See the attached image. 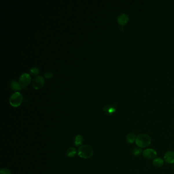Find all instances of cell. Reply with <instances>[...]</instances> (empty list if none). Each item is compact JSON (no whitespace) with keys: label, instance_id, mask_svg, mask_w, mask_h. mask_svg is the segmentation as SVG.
I'll use <instances>...</instances> for the list:
<instances>
[{"label":"cell","instance_id":"1","mask_svg":"<svg viewBox=\"0 0 174 174\" xmlns=\"http://www.w3.org/2000/svg\"><path fill=\"white\" fill-rule=\"evenodd\" d=\"M136 144L140 148H146L151 143L150 136L146 134H140L136 137Z\"/></svg>","mask_w":174,"mask_h":174},{"label":"cell","instance_id":"2","mask_svg":"<svg viewBox=\"0 0 174 174\" xmlns=\"http://www.w3.org/2000/svg\"><path fill=\"white\" fill-rule=\"evenodd\" d=\"M94 151L91 146L88 145H83L80 146L78 150V155L80 158L88 159L93 155Z\"/></svg>","mask_w":174,"mask_h":174},{"label":"cell","instance_id":"3","mask_svg":"<svg viewBox=\"0 0 174 174\" xmlns=\"http://www.w3.org/2000/svg\"><path fill=\"white\" fill-rule=\"evenodd\" d=\"M23 101V97L21 93L15 92L11 95L9 99V103L12 106L17 107L19 106Z\"/></svg>","mask_w":174,"mask_h":174},{"label":"cell","instance_id":"4","mask_svg":"<svg viewBox=\"0 0 174 174\" xmlns=\"http://www.w3.org/2000/svg\"><path fill=\"white\" fill-rule=\"evenodd\" d=\"M45 84V79L41 76H37L32 80V86L35 89H39L41 88Z\"/></svg>","mask_w":174,"mask_h":174},{"label":"cell","instance_id":"5","mask_svg":"<svg viewBox=\"0 0 174 174\" xmlns=\"http://www.w3.org/2000/svg\"><path fill=\"white\" fill-rule=\"evenodd\" d=\"M31 77L30 75L28 73L22 74L20 76L19 78V83L21 86L23 87H25L28 85L31 82Z\"/></svg>","mask_w":174,"mask_h":174},{"label":"cell","instance_id":"6","mask_svg":"<svg viewBox=\"0 0 174 174\" xmlns=\"http://www.w3.org/2000/svg\"><path fill=\"white\" fill-rule=\"evenodd\" d=\"M143 156L146 159H155L157 156V152L153 149H146L142 152Z\"/></svg>","mask_w":174,"mask_h":174},{"label":"cell","instance_id":"7","mask_svg":"<svg viewBox=\"0 0 174 174\" xmlns=\"http://www.w3.org/2000/svg\"><path fill=\"white\" fill-rule=\"evenodd\" d=\"M164 161L166 163L172 164L174 163V151H169L164 155Z\"/></svg>","mask_w":174,"mask_h":174},{"label":"cell","instance_id":"8","mask_svg":"<svg viewBox=\"0 0 174 174\" xmlns=\"http://www.w3.org/2000/svg\"><path fill=\"white\" fill-rule=\"evenodd\" d=\"M116 105H108L105 106L103 108V110L106 114H113L116 111Z\"/></svg>","mask_w":174,"mask_h":174},{"label":"cell","instance_id":"9","mask_svg":"<svg viewBox=\"0 0 174 174\" xmlns=\"http://www.w3.org/2000/svg\"><path fill=\"white\" fill-rule=\"evenodd\" d=\"M128 20L129 17L125 13L121 14L118 17V24L122 26H124L127 24V22H128Z\"/></svg>","mask_w":174,"mask_h":174},{"label":"cell","instance_id":"10","mask_svg":"<svg viewBox=\"0 0 174 174\" xmlns=\"http://www.w3.org/2000/svg\"><path fill=\"white\" fill-rule=\"evenodd\" d=\"M153 164L156 167H161L164 164V160L160 157H156L153 160Z\"/></svg>","mask_w":174,"mask_h":174},{"label":"cell","instance_id":"11","mask_svg":"<svg viewBox=\"0 0 174 174\" xmlns=\"http://www.w3.org/2000/svg\"><path fill=\"white\" fill-rule=\"evenodd\" d=\"M77 154V150L75 148L71 147L68 149L66 151V154L69 157H74Z\"/></svg>","mask_w":174,"mask_h":174},{"label":"cell","instance_id":"12","mask_svg":"<svg viewBox=\"0 0 174 174\" xmlns=\"http://www.w3.org/2000/svg\"><path fill=\"white\" fill-rule=\"evenodd\" d=\"M10 87L13 90H19L21 89V85L16 81H12L10 83Z\"/></svg>","mask_w":174,"mask_h":174},{"label":"cell","instance_id":"13","mask_svg":"<svg viewBox=\"0 0 174 174\" xmlns=\"http://www.w3.org/2000/svg\"><path fill=\"white\" fill-rule=\"evenodd\" d=\"M83 138L81 135H78L76 136L74 140V144L76 146H79L83 142Z\"/></svg>","mask_w":174,"mask_h":174},{"label":"cell","instance_id":"14","mask_svg":"<svg viewBox=\"0 0 174 174\" xmlns=\"http://www.w3.org/2000/svg\"><path fill=\"white\" fill-rule=\"evenodd\" d=\"M136 138V137L134 134L132 133H129L127 135L126 140L129 144H133L134 142H135Z\"/></svg>","mask_w":174,"mask_h":174},{"label":"cell","instance_id":"15","mask_svg":"<svg viewBox=\"0 0 174 174\" xmlns=\"http://www.w3.org/2000/svg\"><path fill=\"white\" fill-rule=\"evenodd\" d=\"M29 72L31 74H32L33 75H37L39 73V69L36 67H33L30 69Z\"/></svg>","mask_w":174,"mask_h":174},{"label":"cell","instance_id":"16","mask_svg":"<svg viewBox=\"0 0 174 174\" xmlns=\"http://www.w3.org/2000/svg\"><path fill=\"white\" fill-rule=\"evenodd\" d=\"M142 149L140 148H135L134 149L133 151V154L135 156H139L142 153Z\"/></svg>","mask_w":174,"mask_h":174},{"label":"cell","instance_id":"17","mask_svg":"<svg viewBox=\"0 0 174 174\" xmlns=\"http://www.w3.org/2000/svg\"><path fill=\"white\" fill-rule=\"evenodd\" d=\"M0 174H11V172L7 168H2L0 171Z\"/></svg>","mask_w":174,"mask_h":174},{"label":"cell","instance_id":"18","mask_svg":"<svg viewBox=\"0 0 174 174\" xmlns=\"http://www.w3.org/2000/svg\"><path fill=\"white\" fill-rule=\"evenodd\" d=\"M53 76V74L50 72H47L45 74V77L46 78H51Z\"/></svg>","mask_w":174,"mask_h":174},{"label":"cell","instance_id":"19","mask_svg":"<svg viewBox=\"0 0 174 174\" xmlns=\"http://www.w3.org/2000/svg\"></svg>","mask_w":174,"mask_h":174}]
</instances>
